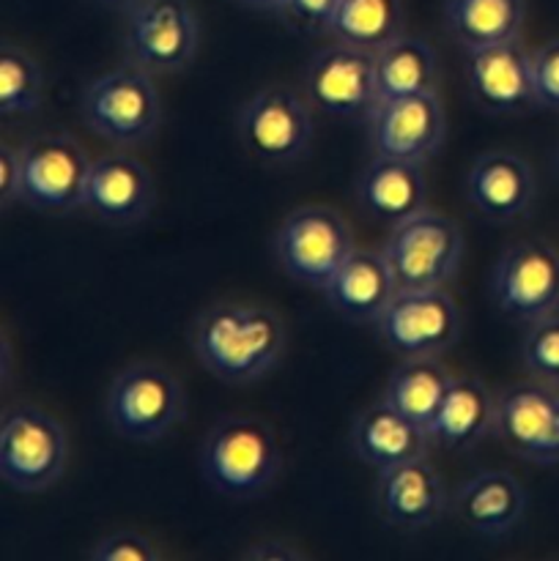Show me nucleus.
I'll return each instance as SVG.
<instances>
[{"label":"nucleus","mask_w":559,"mask_h":561,"mask_svg":"<svg viewBox=\"0 0 559 561\" xmlns=\"http://www.w3.org/2000/svg\"><path fill=\"white\" fill-rule=\"evenodd\" d=\"M236 135L252 159L285 168L307 157L316 135L312 104L288 85H269L244 102L236 115Z\"/></svg>","instance_id":"obj_6"},{"label":"nucleus","mask_w":559,"mask_h":561,"mask_svg":"<svg viewBox=\"0 0 559 561\" xmlns=\"http://www.w3.org/2000/svg\"><path fill=\"white\" fill-rule=\"evenodd\" d=\"M201 474L217 496L252 502L283 474V449L272 427L252 416H223L201 444Z\"/></svg>","instance_id":"obj_2"},{"label":"nucleus","mask_w":559,"mask_h":561,"mask_svg":"<svg viewBox=\"0 0 559 561\" xmlns=\"http://www.w3.org/2000/svg\"><path fill=\"white\" fill-rule=\"evenodd\" d=\"M301 93L318 113L343 121H367L378 104L376 58L340 42L321 47L307 60Z\"/></svg>","instance_id":"obj_13"},{"label":"nucleus","mask_w":559,"mask_h":561,"mask_svg":"<svg viewBox=\"0 0 559 561\" xmlns=\"http://www.w3.org/2000/svg\"><path fill=\"white\" fill-rule=\"evenodd\" d=\"M22 203V159L20 146H0V208L5 214Z\"/></svg>","instance_id":"obj_34"},{"label":"nucleus","mask_w":559,"mask_h":561,"mask_svg":"<svg viewBox=\"0 0 559 561\" xmlns=\"http://www.w3.org/2000/svg\"><path fill=\"white\" fill-rule=\"evenodd\" d=\"M69 436L44 409L16 403L0 420V477L16 493H42L64 477Z\"/></svg>","instance_id":"obj_5"},{"label":"nucleus","mask_w":559,"mask_h":561,"mask_svg":"<svg viewBox=\"0 0 559 561\" xmlns=\"http://www.w3.org/2000/svg\"><path fill=\"white\" fill-rule=\"evenodd\" d=\"M532 82L537 107L559 113V38L532 49Z\"/></svg>","instance_id":"obj_32"},{"label":"nucleus","mask_w":559,"mask_h":561,"mask_svg":"<svg viewBox=\"0 0 559 561\" xmlns=\"http://www.w3.org/2000/svg\"><path fill=\"white\" fill-rule=\"evenodd\" d=\"M338 5L340 0H285L280 14L294 31L321 36V33H329Z\"/></svg>","instance_id":"obj_33"},{"label":"nucleus","mask_w":559,"mask_h":561,"mask_svg":"<svg viewBox=\"0 0 559 561\" xmlns=\"http://www.w3.org/2000/svg\"><path fill=\"white\" fill-rule=\"evenodd\" d=\"M524 485L513 474L499 469L477 471L449 499V510L464 529L486 540H504L513 535L526 518Z\"/></svg>","instance_id":"obj_20"},{"label":"nucleus","mask_w":559,"mask_h":561,"mask_svg":"<svg viewBox=\"0 0 559 561\" xmlns=\"http://www.w3.org/2000/svg\"><path fill=\"white\" fill-rule=\"evenodd\" d=\"M157 203L153 175L132 153H104L93 159L82 208L110 228L140 225Z\"/></svg>","instance_id":"obj_17"},{"label":"nucleus","mask_w":559,"mask_h":561,"mask_svg":"<svg viewBox=\"0 0 559 561\" xmlns=\"http://www.w3.org/2000/svg\"><path fill=\"white\" fill-rule=\"evenodd\" d=\"M44 102V71L31 53L16 44L0 49V113L5 121L25 118Z\"/></svg>","instance_id":"obj_29"},{"label":"nucleus","mask_w":559,"mask_h":561,"mask_svg":"<svg viewBox=\"0 0 559 561\" xmlns=\"http://www.w3.org/2000/svg\"><path fill=\"white\" fill-rule=\"evenodd\" d=\"M460 310L444 288L398 290L376 321L384 348L400 359L442 356L458 343Z\"/></svg>","instance_id":"obj_11"},{"label":"nucleus","mask_w":559,"mask_h":561,"mask_svg":"<svg viewBox=\"0 0 559 561\" xmlns=\"http://www.w3.org/2000/svg\"><path fill=\"white\" fill-rule=\"evenodd\" d=\"M444 27L466 53L521 38L526 0H444Z\"/></svg>","instance_id":"obj_25"},{"label":"nucleus","mask_w":559,"mask_h":561,"mask_svg":"<svg viewBox=\"0 0 559 561\" xmlns=\"http://www.w3.org/2000/svg\"><path fill=\"white\" fill-rule=\"evenodd\" d=\"M444 137H447V115L438 93L381 99L367 115V142L373 157L425 164L442 151Z\"/></svg>","instance_id":"obj_15"},{"label":"nucleus","mask_w":559,"mask_h":561,"mask_svg":"<svg viewBox=\"0 0 559 561\" xmlns=\"http://www.w3.org/2000/svg\"><path fill=\"white\" fill-rule=\"evenodd\" d=\"M521 362L535 381L559 389V312L526 327L521 340Z\"/></svg>","instance_id":"obj_30"},{"label":"nucleus","mask_w":559,"mask_h":561,"mask_svg":"<svg viewBox=\"0 0 559 561\" xmlns=\"http://www.w3.org/2000/svg\"><path fill=\"white\" fill-rule=\"evenodd\" d=\"M497 420V394L475 376H455L427 425L433 447L447 453H469L477 444L493 436Z\"/></svg>","instance_id":"obj_24"},{"label":"nucleus","mask_w":559,"mask_h":561,"mask_svg":"<svg viewBox=\"0 0 559 561\" xmlns=\"http://www.w3.org/2000/svg\"><path fill=\"white\" fill-rule=\"evenodd\" d=\"M406 33L403 0H340L329 36L340 44L376 55Z\"/></svg>","instance_id":"obj_27"},{"label":"nucleus","mask_w":559,"mask_h":561,"mask_svg":"<svg viewBox=\"0 0 559 561\" xmlns=\"http://www.w3.org/2000/svg\"><path fill=\"white\" fill-rule=\"evenodd\" d=\"M491 301L510 323H529L559 312V250L543 239L504 247L491 272Z\"/></svg>","instance_id":"obj_10"},{"label":"nucleus","mask_w":559,"mask_h":561,"mask_svg":"<svg viewBox=\"0 0 559 561\" xmlns=\"http://www.w3.org/2000/svg\"><path fill=\"white\" fill-rule=\"evenodd\" d=\"M91 3L102 5V9H110V11H124L126 14V11H129L137 0H91Z\"/></svg>","instance_id":"obj_37"},{"label":"nucleus","mask_w":559,"mask_h":561,"mask_svg":"<svg viewBox=\"0 0 559 561\" xmlns=\"http://www.w3.org/2000/svg\"><path fill=\"white\" fill-rule=\"evenodd\" d=\"M354 236L343 214L329 206H299L280 222L272 252L277 266L294 283L327 288L345 257L354 252Z\"/></svg>","instance_id":"obj_7"},{"label":"nucleus","mask_w":559,"mask_h":561,"mask_svg":"<svg viewBox=\"0 0 559 561\" xmlns=\"http://www.w3.org/2000/svg\"><path fill=\"white\" fill-rule=\"evenodd\" d=\"M285 340L283 318L247 301H217L190 327V348L203 370L233 387L269 376L283 359Z\"/></svg>","instance_id":"obj_1"},{"label":"nucleus","mask_w":559,"mask_h":561,"mask_svg":"<svg viewBox=\"0 0 559 561\" xmlns=\"http://www.w3.org/2000/svg\"><path fill=\"white\" fill-rule=\"evenodd\" d=\"M162 557L164 553L159 551L151 537L129 529L102 537L88 551V559L91 561H162Z\"/></svg>","instance_id":"obj_31"},{"label":"nucleus","mask_w":559,"mask_h":561,"mask_svg":"<svg viewBox=\"0 0 559 561\" xmlns=\"http://www.w3.org/2000/svg\"><path fill=\"white\" fill-rule=\"evenodd\" d=\"M104 416L115 436L153 444L173 433L186 416V392L162 365L137 362L110 381Z\"/></svg>","instance_id":"obj_4"},{"label":"nucleus","mask_w":559,"mask_h":561,"mask_svg":"<svg viewBox=\"0 0 559 561\" xmlns=\"http://www.w3.org/2000/svg\"><path fill=\"white\" fill-rule=\"evenodd\" d=\"M241 559L250 561H299L305 559V551L296 548L290 540H261L241 551Z\"/></svg>","instance_id":"obj_35"},{"label":"nucleus","mask_w":559,"mask_h":561,"mask_svg":"<svg viewBox=\"0 0 559 561\" xmlns=\"http://www.w3.org/2000/svg\"><path fill=\"white\" fill-rule=\"evenodd\" d=\"M469 96L488 115H524L537 107L532 82V49L521 38L466 53Z\"/></svg>","instance_id":"obj_16"},{"label":"nucleus","mask_w":559,"mask_h":561,"mask_svg":"<svg viewBox=\"0 0 559 561\" xmlns=\"http://www.w3.org/2000/svg\"><path fill=\"white\" fill-rule=\"evenodd\" d=\"M354 195L367 217L395 228L427 208L425 170L420 162L373 157L356 175Z\"/></svg>","instance_id":"obj_21"},{"label":"nucleus","mask_w":559,"mask_h":561,"mask_svg":"<svg viewBox=\"0 0 559 561\" xmlns=\"http://www.w3.org/2000/svg\"><path fill=\"white\" fill-rule=\"evenodd\" d=\"M233 3L244 5V9H252V11H277L280 14L285 0H233Z\"/></svg>","instance_id":"obj_36"},{"label":"nucleus","mask_w":559,"mask_h":561,"mask_svg":"<svg viewBox=\"0 0 559 561\" xmlns=\"http://www.w3.org/2000/svg\"><path fill=\"white\" fill-rule=\"evenodd\" d=\"M535 197V173L529 162L513 151L482 153L466 175V201L488 222L510 225L529 217Z\"/></svg>","instance_id":"obj_19"},{"label":"nucleus","mask_w":559,"mask_h":561,"mask_svg":"<svg viewBox=\"0 0 559 561\" xmlns=\"http://www.w3.org/2000/svg\"><path fill=\"white\" fill-rule=\"evenodd\" d=\"M201 49V20L190 0H137L126 11L124 55L151 75L190 69Z\"/></svg>","instance_id":"obj_9"},{"label":"nucleus","mask_w":559,"mask_h":561,"mask_svg":"<svg viewBox=\"0 0 559 561\" xmlns=\"http://www.w3.org/2000/svg\"><path fill=\"white\" fill-rule=\"evenodd\" d=\"M554 164H557V173H559V151H557V157H554Z\"/></svg>","instance_id":"obj_39"},{"label":"nucleus","mask_w":559,"mask_h":561,"mask_svg":"<svg viewBox=\"0 0 559 561\" xmlns=\"http://www.w3.org/2000/svg\"><path fill=\"white\" fill-rule=\"evenodd\" d=\"M449 499L442 474L427 458L406 460L378 471L376 507L387 526L400 531H422L438 524L449 510Z\"/></svg>","instance_id":"obj_18"},{"label":"nucleus","mask_w":559,"mask_h":561,"mask_svg":"<svg viewBox=\"0 0 559 561\" xmlns=\"http://www.w3.org/2000/svg\"><path fill=\"white\" fill-rule=\"evenodd\" d=\"M80 118L88 129L118 148L153 137L162 121V99L151 71L129 64L93 77L80 96Z\"/></svg>","instance_id":"obj_3"},{"label":"nucleus","mask_w":559,"mask_h":561,"mask_svg":"<svg viewBox=\"0 0 559 561\" xmlns=\"http://www.w3.org/2000/svg\"><path fill=\"white\" fill-rule=\"evenodd\" d=\"M323 294L340 318L356 327H376L381 312L398 294V283L381 250H354L329 279Z\"/></svg>","instance_id":"obj_22"},{"label":"nucleus","mask_w":559,"mask_h":561,"mask_svg":"<svg viewBox=\"0 0 559 561\" xmlns=\"http://www.w3.org/2000/svg\"><path fill=\"white\" fill-rule=\"evenodd\" d=\"M22 203L33 211L64 217L82 208L93 159L71 135H36L20 146Z\"/></svg>","instance_id":"obj_12"},{"label":"nucleus","mask_w":559,"mask_h":561,"mask_svg":"<svg viewBox=\"0 0 559 561\" xmlns=\"http://www.w3.org/2000/svg\"><path fill=\"white\" fill-rule=\"evenodd\" d=\"M453 378L455 376L438 362V356L403 359L387 378L384 400L427 431Z\"/></svg>","instance_id":"obj_28"},{"label":"nucleus","mask_w":559,"mask_h":561,"mask_svg":"<svg viewBox=\"0 0 559 561\" xmlns=\"http://www.w3.org/2000/svg\"><path fill=\"white\" fill-rule=\"evenodd\" d=\"M349 442L356 458L376 471L406 463V460L425 458L427 447H433L425 427L400 414L384 398L378 403L367 405L356 416L354 425H351Z\"/></svg>","instance_id":"obj_23"},{"label":"nucleus","mask_w":559,"mask_h":561,"mask_svg":"<svg viewBox=\"0 0 559 561\" xmlns=\"http://www.w3.org/2000/svg\"><path fill=\"white\" fill-rule=\"evenodd\" d=\"M493 438L513 458L535 466H559V389L518 381L497 394Z\"/></svg>","instance_id":"obj_14"},{"label":"nucleus","mask_w":559,"mask_h":561,"mask_svg":"<svg viewBox=\"0 0 559 561\" xmlns=\"http://www.w3.org/2000/svg\"><path fill=\"white\" fill-rule=\"evenodd\" d=\"M381 252L398 290L444 288L460 268L464 233L455 219L425 208L389 228Z\"/></svg>","instance_id":"obj_8"},{"label":"nucleus","mask_w":559,"mask_h":561,"mask_svg":"<svg viewBox=\"0 0 559 561\" xmlns=\"http://www.w3.org/2000/svg\"><path fill=\"white\" fill-rule=\"evenodd\" d=\"M376 85L381 99L414 96V93H438V55L422 36L403 33L378 49L376 55Z\"/></svg>","instance_id":"obj_26"},{"label":"nucleus","mask_w":559,"mask_h":561,"mask_svg":"<svg viewBox=\"0 0 559 561\" xmlns=\"http://www.w3.org/2000/svg\"><path fill=\"white\" fill-rule=\"evenodd\" d=\"M3 383L5 387H9V367H11V348H9V340H5L3 343Z\"/></svg>","instance_id":"obj_38"}]
</instances>
